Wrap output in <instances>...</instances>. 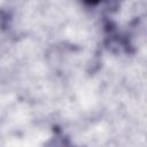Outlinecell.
Segmentation results:
<instances>
[{
    "instance_id": "1",
    "label": "cell",
    "mask_w": 147,
    "mask_h": 147,
    "mask_svg": "<svg viewBox=\"0 0 147 147\" xmlns=\"http://www.w3.org/2000/svg\"><path fill=\"white\" fill-rule=\"evenodd\" d=\"M87 2H90V3H95V2H98L99 0H86Z\"/></svg>"
}]
</instances>
